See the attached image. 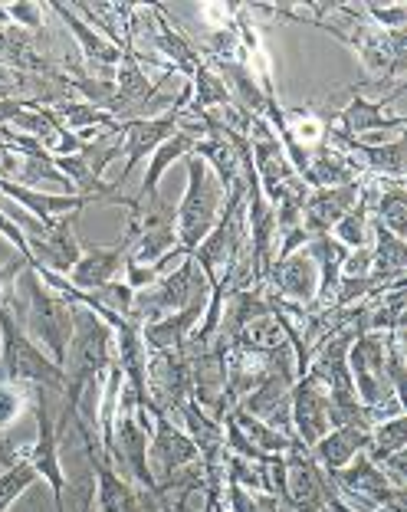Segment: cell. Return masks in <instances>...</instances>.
Instances as JSON below:
<instances>
[{"label":"cell","mask_w":407,"mask_h":512,"mask_svg":"<svg viewBox=\"0 0 407 512\" xmlns=\"http://www.w3.org/2000/svg\"><path fill=\"white\" fill-rule=\"evenodd\" d=\"M112 365V325L102 322L92 309L73 306V339L63 358V414H76L83 394L102 371Z\"/></svg>","instance_id":"1"},{"label":"cell","mask_w":407,"mask_h":512,"mask_svg":"<svg viewBox=\"0 0 407 512\" xmlns=\"http://www.w3.org/2000/svg\"><path fill=\"white\" fill-rule=\"evenodd\" d=\"M0 371L10 384H33V388L63 394V368L40 352V345L23 332V322L17 319L14 302L7 296L0 299Z\"/></svg>","instance_id":"2"},{"label":"cell","mask_w":407,"mask_h":512,"mask_svg":"<svg viewBox=\"0 0 407 512\" xmlns=\"http://www.w3.org/2000/svg\"><path fill=\"white\" fill-rule=\"evenodd\" d=\"M20 286H23L27 302H23V309H17V306L14 309H17V319L23 322V332H30L33 339H40L53 362L63 368L66 345L73 339V302L63 299L60 293H53V289L37 276L33 266L23 270Z\"/></svg>","instance_id":"3"},{"label":"cell","mask_w":407,"mask_h":512,"mask_svg":"<svg viewBox=\"0 0 407 512\" xmlns=\"http://www.w3.org/2000/svg\"><path fill=\"white\" fill-rule=\"evenodd\" d=\"M227 191L217 181V174L207 168L204 158H197L194 151L188 155V191H184L178 211H174V234H178L181 253H191L197 243L214 230L224 211Z\"/></svg>","instance_id":"4"},{"label":"cell","mask_w":407,"mask_h":512,"mask_svg":"<svg viewBox=\"0 0 407 512\" xmlns=\"http://www.w3.org/2000/svg\"><path fill=\"white\" fill-rule=\"evenodd\" d=\"M197 299H211V283H207V276L197 270V263L188 256L171 276H161L155 286H148L142 293L132 296L129 322L135 329H145V325L165 319L171 312L191 306Z\"/></svg>","instance_id":"5"},{"label":"cell","mask_w":407,"mask_h":512,"mask_svg":"<svg viewBox=\"0 0 407 512\" xmlns=\"http://www.w3.org/2000/svg\"><path fill=\"white\" fill-rule=\"evenodd\" d=\"M138 234H142V224H138V217H132L129 230H125L119 243L86 250L79 256V263L69 270V286L79 289V293H96V289L115 283V273H119V266H125V260H129V250L138 240Z\"/></svg>","instance_id":"6"},{"label":"cell","mask_w":407,"mask_h":512,"mask_svg":"<svg viewBox=\"0 0 407 512\" xmlns=\"http://www.w3.org/2000/svg\"><path fill=\"white\" fill-rule=\"evenodd\" d=\"M263 283H270V296L289 306H312L319 293V266L309 250H296L276 260Z\"/></svg>","instance_id":"7"},{"label":"cell","mask_w":407,"mask_h":512,"mask_svg":"<svg viewBox=\"0 0 407 512\" xmlns=\"http://www.w3.org/2000/svg\"><path fill=\"white\" fill-rule=\"evenodd\" d=\"M293 378L296 371H273L237 407H243V411L253 414L266 427L279 430L283 437L293 434V417H289V407H293Z\"/></svg>","instance_id":"8"},{"label":"cell","mask_w":407,"mask_h":512,"mask_svg":"<svg viewBox=\"0 0 407 512\" xmlns=\"http://www.w3.org/2000/svg\"><path fill=\"white\" fill-rule=\"evenodd\" d=\"M33 417H37L40 437H37V444H33V450L27 453V463L33 467V473L40 476V480L50 483L56 512H66L63 509L66 476H63V467H60V427H53V421H50V411H46V391L43 388L37 394V401H33Z\"/></svg>","instance_id":"9"},{"label":"cell","mask_w":407,"mask_h":512,"mask_svg":"<svg viewBox=\"0 0 407 512\" xmlns=\"http://www.w3.org/2000/svg\"><path fill=\"white\" fill-rule=\"evenodd\" d=\"M184 109H171L165 115H155V119H135V122H119L122 125V151H125V171L119 174V181L112 184L115 191H122L125 178L142 165L145 155H155L158 145H165L168 138L178 132V115Z\"/></svg>","instance_id":"10"},{"label":"cell","mask_w":407,"mask_h":512,"mask_svg":"<svg viewBox=\"0 0 407 512\" xmlns=\"http://www.w3.org/2000/svg\"><path fill=\"white\" fill-rule=\"evenodd\" d=\"M289 417H293V427L299 430V444L312 450L319 440L329 434V391L316 375H302L299 388H293V407H289Z\"/></svg>","instance_id":"11"},{"label":"cell","mask_w":407,"mask_h":512,"mask_svg":"<svg viewBox=\"0 0 407 512\" xmlns=\"http://www.w3.org/2000/svg\"><path fill=\"white\" fill-rule=\"evenodd\" d=\"M151 421L155 424H151V434H148V460H151L148 470L155 476V483L165 480L168 473L201 460V453H197V447L191 444V437L181 434V430L171 424V417L155 414Z\"/></svg>","instance_id":"12"},{"label":"cell","mask_w":407,"mask_h":512,"mask_svg":"<svg viewBox=\"0 0 407 512\" xmlns=\"http://www.w3.org/2000/svg\"><path fill=\"white\" fill-rule=\"evenodd\" d=\"M401 92L404 86H398L394 92H388L381 102H368L362 92L355 89V99L348 102V106L335 115V122L332 128H339L342 135L348 138H355V135H365V132H378V128H398V132H404V119L401 115H385V106H391L394 99H401Z\"/></svg>","instance_id":"13"},{"label":"cell","mask_w":407,"mask_h":512,"mask_svg":"<svg viewBox=\"0 0 407 512\" xmlns=\"http://www.w3.org/2000/svg\"><path fill=\"white\" fill-rule=\"evenodd\" d=\"M358 204V181L345 184V188H329V191H312L309 201L302 204V227L309 237H322L339 224V220Z\"/></svg>","instance_id":"14"},{"label":"cell","mask_w":407,"mask_h":512,"mask_svg":"<svg viewBox=\"0 0 407 512\" xmlns=\"http://www.w3.org/2000/svg\"><path fill=\"white\" fill-rule=\"evenodd\" d=\"M204 306H207V299H197V302H191V306H184V309L171 312V316H165V319L145 325L142 345L148 348V352H168V348H181L184 342L191 339L197 319L204 316Z\"/></svg>","instance_id":"15"},{"label":"cell","mask_w":407,"mask_h":512,"mask_svg":"<svg viewBox=\"0 0 407 512\" xmlns=\"http://www.w3.org/2000/svg\"><path fill=\"white\" fill-rule=\"evenodd\" d=\"M371 447V430L362 427H335L332 434H325L316 447H312V460L319 463L325 473H339L355 460L358 450Z\"/></svg>","instance_id":"16"},{"label":"cell","mask_w":407,"mask_h":512,"mask_svg":"<svg viewBox=\"0 0 407 512\" xmlns=\"http://www.w3.org/2000/svg\"><path fill=\"white\" fill-rule=\"evenodd\" d=\"M0 197H10L17 207H23L27 214H33L46 227L56 214H73V211H83L89 204L86 197L79 194H69V197H56V194H37L33 188H23V184H14L7 178H0Z\"/></svg>","instance_id":"17"},{"label":"cell","mask_w":407,"mask_h":512,"mask_svg":"<svg viewBox=\"0 0 407 512\" xmlns=\"http://www.w3.org/2000/svg\"><path fill=\"white\" fill-rule=\"evenodd\" d=\"M46 7L60 14V20L69 27V33H73V40L79 46V56H83L89 66H96V69L99 66H119V60H122L119 46H112L106 37H102V33L92 30L86 20H79L73 7H69V4H46Z\"/></svg>","instance_id":"18"},{"label":"cell","mask_w":407,"mask_h":512,"mask_svg":"<svg viewBox=\"0 0 407 512\" xmlns=\"http://www.w3.org/2000/svg\"><path fill=\"white\" fill-rule=\"evenodd\" d=\"M194 151V138L188 132H174L165 145H158V151L151 155V165H148V174H145V184H142V197L138 201L148 204V201H158V184L165 178V171L174 165L178 158H188Z\"/></svg>","instance_id":"19"},{"label":"cell","mask_w":407,"mask_h":512,"mask_svg":"<svg viewBox=\"0 0 407 512\" xmlns=\"http://www.w3.org/2000/svg\"><path fill=\"white\" fill-rule=\"evenodd\" d=\"M230 417H234V424L243 430V437H247L250 444L257 447L260 453H266V457H273V453L289 450V447H293V440H296V437H283V434H279V430H273V427H266V424L257 421L253 414L243 411V407H234V411H230Z\"/></svg>","instance_id":"20"},{"label":"cell","mask_w":407,"mask_h":512,"mask_svg":"<svg viewBox=\"0 0 407 512\" xmlns=\"http://www.w3.org/2000/svg\"><path fill=\"white\" fill-rule=\"evenodd\" d=\"M404 444H407V421H404V414H398V417H391V421L375 424V430H371L368 460L375 463V467H381L391 453H401Z\"/></svg>","instance_id":"21"},{"label":"cell","mask_w":407,"mask_h":512,"mask_svg":"<svg viewBox=\"0 0 407 512\" xmlns=\"http://www.w3.org/2000/svg\"><path fill=\"white\" fill-rule=\"evenodd\" d=\"M329 237L332 240H339L342 247L352 253V250H362V247H371V217H368V211L365 207H352L339 224H335L332 230H329Z\"/></svg>","instance_id":"22"},{"label":"cell","mask_w":407,"mask_h":512,"mask_svg":"<svg viewBox=\"0 0 407 512\" xmlns=\"http://www.w3.org/2000/svg\"><path fill=\"white\" fill-rule=\"evenodd\" d=\"M23 407H27V394H23L20 384L0 381V434L17 421Z\"/></svg>","instance_id":"23"},{"label":"cell","mask_w":407,"mask_h":512,"mask_svg":"<svg viewBox=\"0 0 407 512\" xmlns=\"http://www.w3.org/2000/svg\"><path fill=\"white\" fill-rule=\"evenodd\" d=\"M10 14V27H20L27 33L43 30V4H30V0H17V4H4Z\"/></svg>","instance_id":"24"},{"label":"cell","mask_w":407,"mask_h":512,"mask_svg":"<svg viewBox=\"0 0 407 512\" xmlns=\"http://www.w3.org/2000/svg\"><path fill=\"white\" fill-rule=\"evenodd\" d=\"M83 512H92V493L86 496V506H83Z\"/></svg>","instance_id":"25"}]
</instances>
